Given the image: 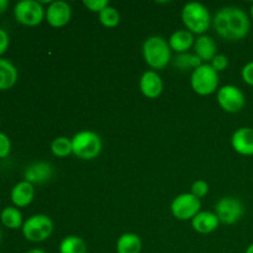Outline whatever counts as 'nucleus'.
<instances>
[{"mask_svg":"<svg viewBox=\"0 0 253 253\" xmlns=\"http://www.w3.org/2000/svg\"><path fill=\"white\" fill-rule=\"evenodd\" d=\"M212 26L221 39L235 42L245 39L251 30V21L244 9L224 6L215 14Z\"/></svg>","mask_w":253,"mask_h":253,"instance_id":"1","label":"nucleus"},{"mask_svg":"<svg viewBox=\"0 0 253 253\" xmlns=\"http://www.w3.org/2000/svg\"><path fill=\"white\" fill-rule=\"evenodd\" d=\"M143 59L153 69H163L172 58L169 43L162 36H151L143 42Z\"/></svg>","mask_w":253,"mask_h":253,"instance_id":"2","label":"nucleus"},{"mask_svg":"<svg viewBox=\"0 0 253 253\" xmlns=\"http://www.w3.org/2000/svg\"><path fill=\"white\" fill-rule=\"evenodd\" d=\"M182 20L188 31L199 36L204 35L211 26V15L207 6L197 1L188 2L183 6Z\"/></svg>","mask_w":253,"mask_h":253,"instance_id":"3","label":"nucleus"},{"mask_svg":"<svg viewBox=\"0 0 253 253\" xmlns=\"http://www.w3.org/2000/svg\"><path fill=\"white\" fill-rule=\"evenodd\" d=\"M73 155L81 160L90 161L98 157L103 150V141L94 131H81L72 138Z\"/></svg>","mask_w":253,"mask_h":253,"instance_id":"4","label":"nucleus"},{"mask_svg":"<svg viewBox=\"0 0 253 253\" xmlns=\"http://www.w3.org/2000/svg\"><path fill=\"white\" fill-rule=\"evenodd\" d=\"M22 235L30 242H43L53 232V221L48 215L36 214L30 216L22 225Z\"/></svg>","mask_w":253,"mask_h":253,"instance_id":"5","label":"nucleus"},{"mask_svg":"<svg viewBox=\"0 0 253 253\" xmlns=\"http://www.w3.org/2000/svg\"><path fill=\"white\" fill-rule=\"evenodd\" d=\"M190 85L199 95H210L215 93L219 86V73L210 64L203 63L192 72Z\"/></svg>","mask_w":253,"mask_h":253,"instance_id":"6","label":"nucleus"},{"mask_svg":"<svg viewBox=\"0 0 253 253\" xmlns=\"http://www.w3.org/2000/svg\"><path fill=\"white\" fill-rule=\"evenodd\" d=\"M17 22L25 26H37L46 19V9L37 0H21L14 7Z\"/></svg>","mask_w":253,"mask_h":253,"instance_id":"7","label":"nucleus"},{"mask_svg":"<svg viewBox=\"0 0 253 253\" xmlns=\"http://www.w3.org/2000/svg\"><path fill=\"white\" fill-rule=\"evenodd\" d=\"M202 203L199 198L194 197L192 193H183L173 199L170 204V211L178 220H193L200 212Z\"/></svg>","mask_w":253,"mask_h":253,"instance_id":"8","label":"nucleus"},{"mask_svg":"<svg viewBox=\"0 0 253 253\" xmlns=\"http://www.w3.org/2000/svg\"><path fill=\"white\" fill-rule=\"evenodd\" d=\"M215 214L222 224L234 225L244 216L245 207L237 198L224 197L215 205Z\"/></svg>","mask_w":253,"mask_h":253,"instance_id":"9","label":"nucleus"},{"mask_svg":"<svg viewBox=\"0 0 253 253\" xmlns=\"http://www.w3.org/2000/svg\"><path fill=\"white\" fill-rule=\"evenodd\" d=\"M216 99L222 110L226 113H239L246 105V96L244 91L236 85L227 84L217 90Z\"/></svg>","mask_w":253,"mask_h":253,"instance_id":"10","label":"nucleus"},{"mask_svg":"<svg viewBox=\"0 0 253 253\" xmlns=\"http://www.w3.org/2000/svg\"><path fill=\"white\" fill-rule=\"evenodd\" d=\"M72 7L68 2L57 0V1L49 2L48 7L46 9V21L52 27H63L71 21Z\"/></svg>","mask_w":253,"mask_h":253,"instance_id":"11","label":"nucleus"},{"mask_svg":"<svg viewBox=\"0 0 253 253\" xmlns=\"http://www.w3.org/2000/svg\"><path fill=\"white\" fill-rule=\"evenodd\" d=\"M53 167L48 162H35L27 166L24 172V180L31 184H43L53 177Z\"/></svg>","mask_w":253,"mask_h":253,"instance_id":"12","label":"nucleus"},{"mask_svg":"<svg viewBox=\"0 0 253 253\" xmlns=\"http://www.w3.org/2000/svg\"><path fill=\"white\" fill-rule=\"evenodd\" d=\"M140 89L148 99H157L163 91V82L155 71H147L141 76Z\"/></svg>","mask_w":253,"mask_h":253,"instance_id":"13","label":"nucleus"},{"mask_svg":"<svg viewBox=\"0 0 253 253\" xmlns=\"http://www.w3.org/2000/svg\"><path fill=\"white\" fill-rule=\"evenodd\" d=\"M231 146L239 155L253 156V127H240L231 137Z\"/></svg>","mask_w":253,"mask_h":253,"instance_id":"14","label":"nucleus"},{"mask_svg":"<svg viewBox=\"0 0 253 253\" xmlns=\"http://www.w3.org/2000/svg\"><path fill=\"white\" fill-rule=\"evenodd\" d=\"M35 198V188L34 184L21 180L17 184L14 185L10 193V199L12 204L16 208H26L32 203Z\"/></svg>","mask_w":253,"mask_h":253,"instance_id":"15","label":"nucleus"},{"mask_svg":"<svg viewBox=\"0 0 253 253\" xmlns=\"http://www.w3.org/2000/svg\"><path fill=\"white\" fill-rule=\"evenodd\" d=\"M220 220L215 212L200 211L194 219L192 220L193 229L203 235L211 234L219 227Z\"/></svg>","mask_w":253,"mask_h":253,"instance_id":"16","label":"nucleus"},{"mask_svg":"<svg viewBox=\"0 0 253 253\" xmlns=\"http://www.w3.org/2000/svg\"><path fill=\"white\" fill-rule=\"evenodd\" d=\"M194 35L188 30H177L168 40L170 49L175 51L178 54L187 53L188 49L194 47Z\"/></svg>","mask_w":253,"mask_h":253,"instance_id":"17","label":"nucleus"},{"mask_svg":"<svg viewBox=\"0 0 253 253\" xmlns=\"http://www.w3.org/2000/svg\"><path fill=\"white\" fill-rule=\"evenodd\" d=\"M216 42L211 36L202 35L198 37L194 42V52L202 62H211L212 58L216 56Z\"/></svg>","mask_w":253,"mask_h":253,"instance_id":"18","label":"nucleus"},{"mask_svg":"<svg viewBox=\"0 0 253 253\" xmlns=\"http://www.w3.org/2000/svg\"><path fill=\"white\" fill-rule=\"evenodd\" d=\"M19 73L9 59L0 57V90H9L16 84Z\"/></svg>","mask_w":253,"mask_h":253,"instance_id":"19","label":"nucleus"},{"mask_svg":"<svg viewBox=\"0 0 253 253\" xmlns=\"http://www.w3.org/2000/svg\"><path fill=\"white\" fill-rule=\"evenodd\" d=\"M141 250H142V241L140 236L133 232L123 234L116 242L118 253H140Z\"/></svg>","mask_w":253,"mask_h":253,"instance_id":"20","label":"nucleus"},{"mask_svg":"<svg viewBox=\"0 0 253 253\" xmlns=\"http://www.w3.org/2000/svg\"><path fill=\"white\" fill-rule=\"evenodd\" d=\"M0 220L5 227L11 230H16L22 227L24 220H22V214L16 207H6L1 210L0 214Z\"/></svg>","mask_w":253,"mask_h":253,"instance_id":"21","label":"nucleus"},{"mask_svg":"<svg viewBox=\"0 0 253 253\" xmlns=\"http://www.w3.org/2000/svg\"><path fill=\"white\" fill-rule=\"evenodd\" d=\"M59 253H88V247L82 237L71 235L61 241Z\"/></svg>","mask_w":253,"mask_h":253,"instance_id":"22","label":"nucleus"},{"mask_svg":"<svg viewBox=\"0 0 253 253\" xmlns=\"http://www.w3.org/2000/svg\"><path fill=\"white\" fill-rule=\"evenodd\" d=\"M174 67H177L180 71H188V69H197L198 67H200L203 64L202 59L197 56V54L192 53H179L174 58L173 62Z\"/></svg>","mask_w":253,"mask_h":253,"instance_id":"23","label":"nucleus"},{"mask_svg":"<svg viewBox=\"0 0 253 253\" xmlns=\"http://www.w3.org/2000/svg\"><path fill=\"white\" fill-rule=\"evenodd\" d=\"M51 151L56 157L64 158L68 157L71 153H73V146H72V140L64 136L54 138L51 143Z\"/></svg>","mask_w":253,"mask_h":253,"instance_id":"24","label":"nucleus"},{"mask_svg":"<svg viewBox=\"0 0 253 253\" xmlns=\"http://www.w3.org/2000/svg\"><path fill=\"white\" fill-rule=\"evenodd\" d=\"M99 21H100L103 26L110 27L111 29V27H115L119 25V22H120V14H119V11L115 7L109 5L108 7H105L99 14Z\"/></svg>","mask_w":253,"mask_h":253,"instance_id":"25","label":"nucleus"},{"mask_svg":"<svg viewBox=\"0 0 253 253\" xmlns=\"http://www.w3.org/2000/svg\"><path fill=\"white\" fill-rule=\"evenodd\" d=\"M83 4L91 12H98V14L109 6L108 0H84Z\"/></svg>","mask_w":253,"mask_h":253,"instance_id":"26","label":"nucleus"},{"mask_svg":"<svg viewBox=\"0 0 253 253\" xmlns=\"http://www.w3.org/2000/svg\"><path fill=\"white\" fill-rule=\"evenodd\" d=\"M192 193L197 198H204L209 193V184L205 180H197L192 185Z\"/></svg>","mask_w":253,"mask_h":253,"instance_id":"27","label":"nucleus"},{"mask_svg":"<svg viewBox=\"0 0 253 253\" xmlns=\"http://www.w3.org/2000/svg\"><path fill=\"white\" fill-rule=\"evenodd\" d=\"M210 66L219 73V72L225 71L227 68V66H229V58L225 54H216L212 58V61L210 62Z\"/></svg>","mask_w":253,"mask_h":253,"instance_id":"28","label":"nucleus"},{"mask_svg":"<svg viewBox=\"0 0 253 253\" xmlns=\"http://www.w3.org/2000/svg\"><path fill=\"white\" fill-rule=\"evenodd\" d=\"M10 151H11V141L9 136L4 132H0V158L7 157Z\"/></svg>","mask_w":253,"mask_h":253,"instance_id":"29","label":"nucleus"},{"mask_svg":"<svg viewBox=\"0 0 253 253\" xmlns=\"http://www.w3.org/2000/svg\"><path fill=\"white\" fill-rule=\"evenodd\" d=\"M241 77L245 83L253 86V61L245 64L241 71Z\"/></svg>","mask_w":253,"mask_h":253,"instance_id":"30","label":"nucleus"},{"mask_svg":"<svg viewBox=\"0 0 253 253\" xmlns=\"http://www.w3.org/2000/svg\"><path fill=\"white\" fill-rule=\"evenodd\" d=\"M9 43H10V39L7 32L5 31L4 29H0V57L7 51L9 48Z\"/></svg>","mask_w":253,"mask_h":253,"instance_id":"31","label":"nucleus"},{"mask_svg":"<svg viewBox=\"0 0 253 253\" xmlns=\"http://www.w3.org/2000/svg\"><path fill=\"white\" fill-rule=\"evenodd\" d=\"M9 7V1L7 0H0V14L5 12Z\"/></svg>","mask_w":253,"mask_h":253,"instance_id":"32","label":"nucleus"},{"mask_svg":"<svg viewBox=\"0 0 253 253\" xmlns=\"http://www.w3.org/2000/svg\"><path fill=\"white\" fill-rule=\"evenodd\" d=\"M26 253H46V252L41 249H31V250H29Z\"/></svg>","mask_w":253,"mask_h":253,"instance_id":"33","label":"nucleus"},{"mask_svg":"<svg viewBox=\"0 0 253 253\" xmlns=\"http://www.w3.org/2000/svg\"><path fill=\"white\" fill-rule=\"evenodd\" d=\"M245 253H253V242H252L251 245H250L249 247H247L246 252H245Z\"/></svg>","mask_w":253,"mask_h":253,"instance_id":"34","label":"nucleus"},{"mask_svg":"<svg viewBox=\"0 0 253 253\" xmlns=\"http://www.w3.org/2000/svg\"><path fill=\"white\" fill-rule=\"evenodd\" d=\"M250 11H251V17H252V20H253V4H252V6H251V10H250Z\"/></svg>","mask_w":253,"mask_h":253,"instance_id":"35","label":"nucleus"},{"mask_svg":"<svg viewBox=\"0 0 253 253\" xmlns=\"http://www.w3.org/2000/svg\"><path fill=\"white\" fill-rule=\"evenodd\" d=\"M1 240H2V231L1 229H0V242H1Z\"/></svg>","mask_w":253,"mask_h":253,"instance_id":"36","label":"nucleus"},{"mask_svg":"<svg viewBox=\"0 0 253 253\" xmlns=\"http://www.w3.org/2000/svg\"><path fill=\"white\" fill-rule=\"evenodd\" d=\"M0 253H1V252H0Z\"/></svg>","mask_w":253,"mask_h":253,"instance_id":"37","label":"nucleus"}]
</instances>
